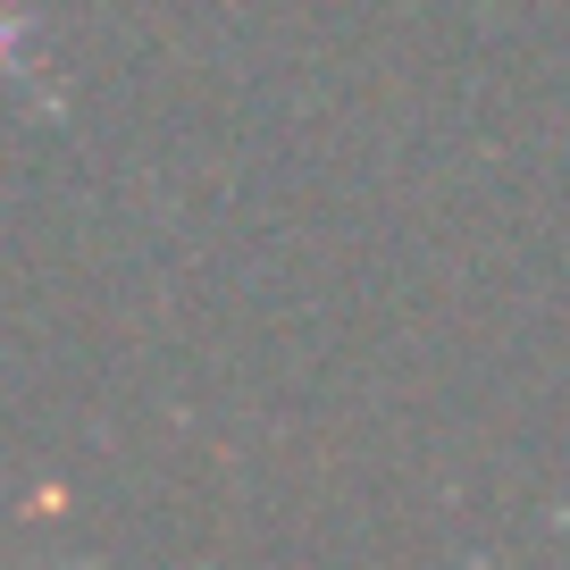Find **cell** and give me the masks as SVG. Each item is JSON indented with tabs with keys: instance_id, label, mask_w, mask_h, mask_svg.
Segmentation results:
<instances>
[{
	"instance_id": "1",
	"label": "cell",
	"mask_w": 570,
	"mask_h": 570,
	"mask_svg": "<svg viewBox=\"0 0 570 570\" xmlns=\"http://www.w3.org/2000/svg\"><path fill=\"white\" fill-rule=\"evenodd\" d=\"M9 51H18V26H9V9H0V59H9Z\"/></svg>"
}]
</instances>
